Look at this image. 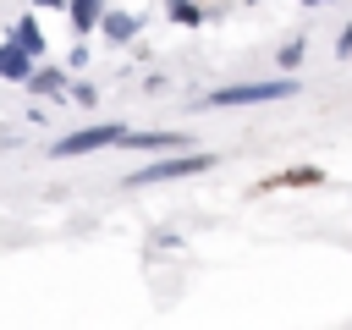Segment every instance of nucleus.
Here are the masks:
<instances>
[{"mask_svg": "<svg viewBox=\"0 0 352 330\" xmlns=\"http://www.w3.org/2000/svg\"><path fill=\"white\" fill-rule=\"evenodd\" d=\"M170 16H176V22H187V28H198V22H204V11H198L192 0H170Z\"/></svg>", "mask_w": 352, "mask_h": 330, "instance_id": "10", "label": "nucleus"}, {"mask_svg": "<svg viewBox=\"0 0 352 330\" xmlns=\"http://www.w3.org/2000/svg\"><path fill=\"white\" fill-rule=\"evenodd\" d=\"M121 143H132V148H176V132H121Z\"/></svg>", "mask_w": 352, "mask_h": 330, "instance_id": "8", "label": "nucleus"}, {"mask_svg": "<svg viewBox=\"0 0 352 330\" xmlns=\"http://www.w3.org/2000/svg\"><path fill=\"white\" fill-rule=\"evenodd\" d=\"M0 77H6V82H28V77H33V55H28L22 44H11V38L0 44Z\"/></svg>", "mask_w": 352, "mask_h": 330, "instance_id": "4", "label": "nucleus"}, {"mask_svg": "<svg viewBox=\"0 0 352 330\" xmlns=\"http://www.w3.org/2000/svg\"><path fill=\"white\" fill-rule=\"evenodd\" d=\"M297 94V77H270V82H231V88H214L209 104H270V99H292Z\"/></svg>", "mask_w": 352, "mask_h": 330, "instance_id": "1", "label": "nucleus"}, {"mask_svg": "<svg viewBox=\"0 0 352 330\" xmlns=\"http://www.w3.org/2000/svg\"><path fill=\"white\" fill-rule=\"evenodd\" d=\"M214 160L209 154H170V160H154V165H143V170H132L126 176V187H154V182H176V176H198V170H209Z\"/></svg>", "mask_w": 352, "mask_h": 330, "instance_id": "2", "label": "nucleus"}, {"mask_svg": "<svg viewBox=\"0 0 352 330\" xmlns=\"http://www.w3.org/2000/svg\"><path fill=\"white\" fill-rule=\"evenodd\" d=\"M297 60H302V38H292V44L280 50V66H297Z\"/></svg>", "mask_w": 352, "mask_h": 330, "instance_id": "12", "label": "nucleus"}, {"mask_svg": "<svg viewBox=\"0 0 352 330\" xmlns=\"http://www.w3.org/2000/svg\"><path fill=\"white\" fill-rule=\"evenodd\" d=\"M66 11H72V28L77 33H94L99 16H104V0H66Z\"/></svg>", "mask_w": 352, "mask_h": 330, "instance_id": "6", "label": "nucleus"}, {"mask_svg": "<svg viewBox=\"0 0 352 330\" xmlns=\"http://www.w3.org/2000/svg\"><path fill=\"white\" fill-rule=\"evenodd\" d=\"M99 22H104V33H110L116 44H126V38L138 33V16H132V11H104Z\"/></svg>", "mask_w": 352, "mask_h": 330, "instance_id": "7", "label": "nucleus"}, {"mask_svg": "<svg viewBox=\"0 0 352 330\" xmlns=\"http://www.w3.org/2000/svg\"><path fill=\"white\" fill-rule=\"evenodd\" d=\"M341 55H352V28H341V44H336Z\"/></svg>", "mask_w": 352, "mask_h": 330, "instance_id": "13", "label": "nucleus"}, {"mask_svg": "<svg viewBox=\"0 0 352 330\" xmlns=\"http://www.w3.org/2000/svg\"><path fill=\"white\" fill-rule=\"evenodd\" d=\"M11 44H22V50L38 60V55H44V33H38V16H16V22H11Z\"/></svg>", "mask_w": 352, "mask_h": 330, "instance_id": "5", "label": "nucleus"}, {"mask_svg": "<svg viewBox=\"0 0 352 330\" xmlns=\"http://www.w3.org/2000/svg\"><path fill=\"white\" fill-rule=\"evenodd\" d=\"M319 182V170H286V176H270V187H308Z\"/></svg>", "mask_w": 352, "mask_h": 330, "instance_id": "11", "label": "nucleus"}, {"mask_svg": "<svg viewBox=\"0 0 352 330\" xmlns=\"http://www.w3.org/2000/svg\"><path fill=\"white\" fill-rule=\"evenodd\" d=\"M38 6H44V11H55V6H66V0H38Z\"/></svg>", "mask_w": 352, "mask_h": 330, "instance_id": "14", "label": "nucleus"}, {"mask_svg": "<svg viewBox=\"0 0 352 330\" xmlns=\"http://www.w3.org/2000/svg\"><path fill=\"white\" fill-rule=\"evenodd\" d=\"M28 88H33V94H60L66 82H60V72H33V77H28Z\"/></svg>", "mask_w": 352, "mask_h": 330, "instance_id": "9", "label": "nucleus"}, {"mask_svg": "<svg viewBox=\"0 0 352 330\" xmlns=\"http://www.w3.org/2000/svg\"><path fill=\"white\" fill-rule=\"evenodd\" d=\"M110 143H121V126H116V121H99V126L66 132V138L55 143V154H60V160H77V154H94V148H110Z\"/></svg>", "mask_w": 352, "mask_h": 330, "instance_id": "3", "label": "nucleus"}, {"mask_svg": "<svg viewBox=\"0 0 352 330\" xmlns=\"http://www.w3.org/2000/svg\"><path fill=\"white\" fill-rule=\"evenodd\" d=\"M302 6H319V0H302Z\"/></svg>", "mask_w": 352, "mask_h": 330, "instance_id": "15", "label": "nucleus"}]
</instances>
